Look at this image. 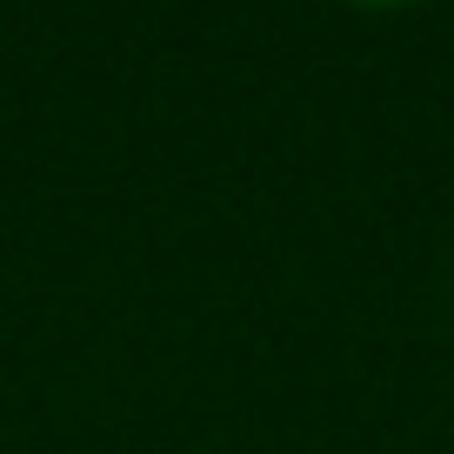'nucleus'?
Listing matches in <instances>:
<instances>
[{"instance_id": "f257e3e1", "label": "nucleus", "mask_w": 454, "mask_h": 454, "mask_svg": "<svg viewBox=\"0 0 454 454\" xmlns=\"http://www.w3.org/2000/svg\"><path fill=\"white\" fill-rule=\"evenodd\" d=\"M340 7H368V14H387V7H421V0H340Z\"/></svg>"}]
</instances>
